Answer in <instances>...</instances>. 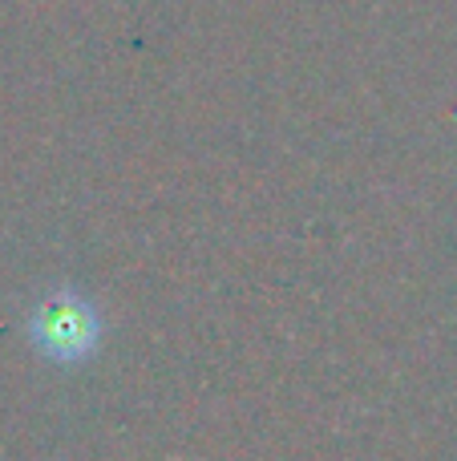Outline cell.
Listing matches in <instances>:
<instances>
[{"mask_svg":"<svg viewBox=\"0 0 457 461\" xmlns=\"http://www.w3.org/2000/svg\"><path fill=\"white\" fill-rule=\"evenodd\" d=\"M32 344L45 352L57 365H73V360H85L97 348V316L89 312L85 300H77L73 292H57L32 312Z\"/></svg>","mask_w":457,"mask_h":461,"instance_id":"6da1fadb","label":"cell"}]
</instances>
